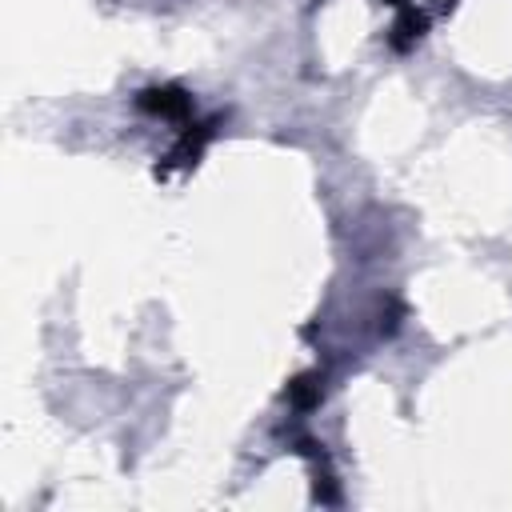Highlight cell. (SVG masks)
Segmentation results:
<instances>
[{"label": "cell", "mask_w": 512, "mask_h": 512, "mask_svg": "<svg viewBox=\"0 0 512 512\" xmlns=\"http://www.w3.org/2000/svg\"><path fill=\"white\" fill-rule=\"evenodd\" d=\"M136 108H144L152 116H164V120H188L192 116V96L176 84H160V88H144L136 96Z\"/></svg>", "instance_id": "1"}, {"label": "cell", "mask_w": 512, "mask_h": 512, "mask_svg": "<svg viewBox=\"0 0 512 512\" xmlns=\"http://www.w3.org/2000/svg\"><path fill=\"white\" fill-rule=\"evenodd\" d=\"M288 400H292V408H312L316 400H320V384H316V376H296L292 384H288Z\"/></svg>", "instance_id": "2"}]
</instances>
